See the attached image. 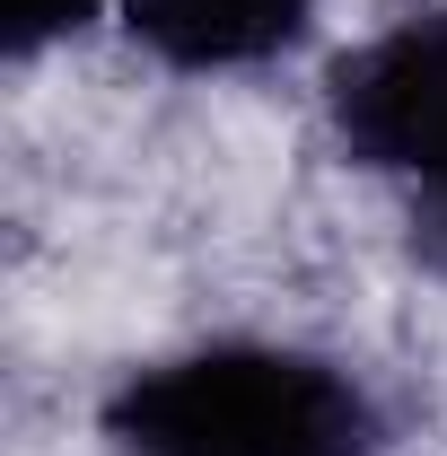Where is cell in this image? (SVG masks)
Here are the masks:
<instances>
[{
    "mask_svg": "<svg viewBox=\"0 0 447 456\" xmlns=\"http://www.w3.org/2000/svg\"><path fill=\"white\" fill-rule=\"evenodd\" d=\"M334 132L369 175H386L421 246L447 273V9L394 18L334 70Z\"/></svg>",
    "mask_w": 447,
    "mask_h": 456,
    "instance_id": "7a4b0ae2",
    "label": "cell"
},
{
    "mask_svg": "<svg viewBox=\"0 0 447 456\" xmlns=\"http://www.w3.org/2000/svg\"><path fill=\"white\" fill-rule=\"evenodd\" d=\"M97 9H114V0H9V18H18V53H36V45H53V36H79Z\"/></svg>",
    "mask_w": 447,
    "mask_h": 456,
    "instance_id": "277c9868",
    "label": "cell"
},
{
    "mask_svg": "<svg viewBox=\"0 0 447 456\" xmlns=\"http://www.w3.org/2000/svg\"><path fill=\"white\" fill-rule=\"evenodd\" d=\"M114 456H369V387L298 342H193L106 403Z\"/></svg>",
    "mask_w": 447,
    "mask_h": 456,
    "instance_id": "6da1fadb",
    "label": "cell"
},
{
    "mask_svg": "<svg viewBox=\"0 0 447 456\" xmlns=\"http://www.w3.org/2000/svg\"><path fill=\"white\" fill-rule=\"evenodd\" d=\"M123 36L167 70H255L289 53L316 18V0H114Z\"/></svg>",
    "mask_w": 447,
    "mask_h": 456,
    "instance_id": "3957f363",
    "label": "cell"
}]
</instances>
